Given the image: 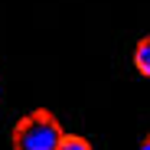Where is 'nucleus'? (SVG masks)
Segmentation results:
<instances>
[{
    "mask_svg": "<svg viewBox=\"0 0 150 150\" xmlns=\"http://www.w3.org/2000/svg\"><path fill=\"white\" fill-rule=\"evenodd\" d=\"M62 127L49 111H30L13 127V150H56L62 140Z\"/></svg>",
    "mask_w": 150,
    "mask_h": 150,
    "instance_id": "1",
    "label": "nucleus"
},
{
    "mask_svg": "<svg viewBox=\"0 0 150 150\" xmlns=\"http://www.w3.org/2000/svg\"><path fill=\"white\" fill-rule=\"evenodd\" d=\"M56 150H91V144H88L85 137H79V134H65Z\"/></svg>",
    "mask_w": 150,
    "mask_h": 150,
    "instance_id": "3",
    "label": "nucleus"
},
{
    "mask_svg": "<svg viewBox=\"0 0 150 150\" xmlns=\"http://www.w3.org/2000/svg\"><path fill=\"white\" fill-rule=\"evenodd\" d=\"M140 150H150V131L144 134V140H140Z\"/></svg>",
    "mask_w": 150,
    "mask_h": 150,
    "instance_id": "4",
    "label": "nucleus"
},
{
    "mask_svg": "<svg viewBox=\"0 0 150 150\" xmlns=\"http://www.w3.org/2000/svg\"><path fill=\"white\" fill-rule=\"evenodd\" d=\"M134 69L144 79H150V33L144 39H137V46H134Z\"/></svg>",
    "mask_w": 150,
    "mask_h": 150,
    "instance_id": "2",
    "label": "nucleus"
}]
</instances>
